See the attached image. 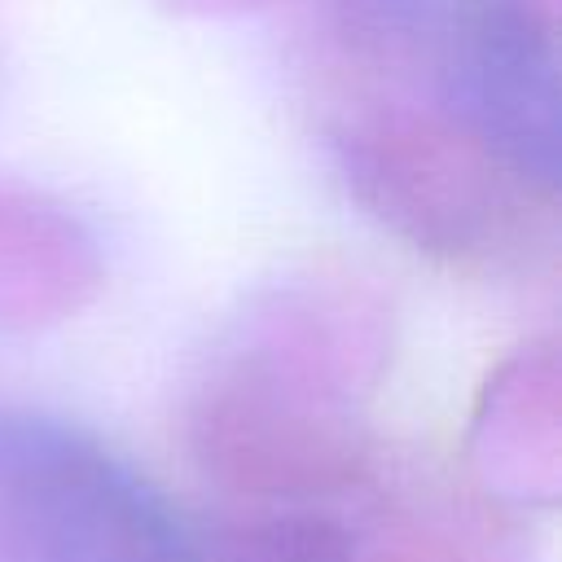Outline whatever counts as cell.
I'll return each instance as SVG.
<instances>
[{
	"instance_id": "cell-1",
	"label": "cell",
	"mask_w": 562,
	"mask_h": 562,
	"mask_svg": "<svg viewBox=\"0 0 562 562\" xmlns=\"http://www.w3.org/2000/svg\"><path fill=\"white\" fill-rule=\"evenodd\" d=\"M0 562H198L171 501L97 435L0 413Z\"/></svg>"
},
{
	"instance_id": "cell-2",
	"label": "cell",
	"mask_w": 562,
	"mask_h": 562,
	"mask_svg": "<svg viewBox=\"0 0 562 562\" xmlns=\"http://www.w3.org/2000/svg\"><path fill=\"white\" fill-rule=\"evenodd\" d=\"M443 75L474 136L522 180L558 189V57L544 18L527 0H461Z\"/></svg>"
}]
</instances>
